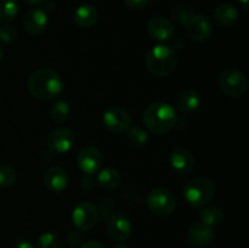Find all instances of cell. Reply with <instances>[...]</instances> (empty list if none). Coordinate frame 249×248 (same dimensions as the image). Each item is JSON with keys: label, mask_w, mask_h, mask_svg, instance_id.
Segmentation results:
<instances>
[{"label": "cell", "mask_w": 249, "mask_h": 248, "mask_svg": "<svg viewBox=\"0 0 249 248\" xmlns=\"http://www.w3.org/2000/svg\"><path fill=\"white\" fill-rule=\"evenodd\" d=\"M214 16H215L216 22L221 26H232L237 22L238 19V11L233 5L230 4H223L219 5L216 7L215 12H214Z\"/></svg>", "instance_id": "obj_21"}, {"label": "cell", "mask_w": 249, "mask_h": 248, "mask_svg": "<svg viewBox=\"0 0 249 248\" xmlns=\"http://www.w3.org/2000/svg\"><path fill=\"white\" fill-rule=\"evenodd\" d=\"M23 1L28 5H39L45 1V0H23Z\"/></svg>", "instance_id": "obj_35"}, {"label": "cell", "mask_w": 249, "mask_h": 248, "mask_svg": "<svg viewBox=\"0 0 249 248\" xmlns=\"http://www.w3.org/2000/svg\"><path fill=\"white\" fill-rule=\"evenodd\" d=\"M2 57H4V50H2V48L0 46V61L2 60Z\"/></svg>", "instance_id": "obj_38"}, {"label": "cell", "mask_w": 249, "mask_h": 248, "mask_svg": "<svg viewBox=\"0 0 249 248\" xmlns=\"http://www.w3.org/2000/svg\"><path fill=\"white\" fill-rule=\"evenodd\" d=\"M148 209L153 214L160 216H167L177 208V198L172 191L164 187H156L147 195Z\"/></svg>", "instance_id": "obj_5"}, {"label": "cell", "mask_w": 249, "mask_h": 248, "mask_svg": "<svg viewBox=\"0 0 249 248\" xmlns=\"http://www.w3.org/2000/svg\"><path fill=\"white\" fill-rule=\"evenodd\" d=\"M75 134L70 128H57L49 134L46 143L51 152L63 155L72 150L75 143Z\"/></svg>", "instance_id": "obj_8"}, {"label": "cell", "mask_w": 249, "mask_h": 248, "mask_svg": "<svg viewBox=\"0 0 249 248\" xmlns=\"http://www.w3.org/2000/svg\"><path fill=\"white\" fill-rule=\"evenodd\" d=\"M215 195V185L211 179L204 177H194L186 182L182 189L185 202L194 208H199L213 199Z\"/></svg>", "instance_id": "obj_4"}, {"label": "cell", "mask_w": 249, "mask_h": 248, "mask_svg": "<svg viewBox=\"0 0 249 248\" xmlns=\"http://www.w3.org/2000/svg\"><path fill=\"white\" fill-rule=\"evenodd\" d=\"M102 122L109 131L114 134L126 131L131 126V116L122 107H112L102 116Z\"/></svg>", "instance_id": "obj_9"}, {"label": "cell", "mask_w": 249, "mask_h": 248, "mask_svg": "<svg viewBox=\"0 0 249 248\" xmlns=\"http://www.w3.org/2000/svg\"><path fill=\"white\" fill-rule=\"evenodd\" d=\"M23 27L29 34H41L48 27V15L41 9L28 10L23 17Z\"/></svg>", "instance_id": "obj_16"}, {"label": "cell", "mask_w": 249, "mask_h": 248, "mask_svg": "<svg viewBox=\"0 0 249 248\" xmlns=\"http://www.w3.org/2000/svg\"><path fill=\"white\" fill-rule=\"evenodd\" d=\"M187 241L195 247H204L212 243L215 238V231L211 226L204 225L201 221L192 224L187 230Z\"/></svg>", "instance_id": "obj_11"}, {"label": "cell", "mask_w": 249, "mask_h": 248, "mask_svg": "<svg viewBox=\"0 0 249 248\" xmlns=\"http://www.w3.org/2000/svg\"><path fill=\"white\" fill-rule=\"evenodd\" d=\"M169 163L178 174H189L195 168V157L190 151L177 147L170 152Z\"/></svg>", "instance_id": "obj_15"}, {"label": "cell", "mask_w": 249, "mask_h": 248, "mask_svg": "<svg viewBox=\"0 0 249 248\" xmlns=\"http://www.w3.org/2000/svg\"><path fill=\"white\" fill-rule=\"evenodd\" d=\"M36 248H61V238L55 232H44L36 242Z\"/></svg>", "instance_id": "obj_27"}, {"label": "cell", "mask_w": 249, "mask_h": 248, "mask_svg": "<svg viewBox=\"0 0 249 248\" xmlns=\"http://www.w3.org/2000/svg\"><path fill=\"white\" fill-rule=\"evenodd\" d=\"M17 173L11 165L0 164V187H9L16 182Z\"/></svg>", "instance_id": "obj_26"}, {"label": "cell", "mask_w": 249, "mask_h": 248, "mask_svg": "<svg viewBox=\"0 0 249 248\" xmlns=\"http://www.w3.org/2000/svg\"><path fill=\"white\" fill-rule=\"evenodd\" d=\"M147 32L151 38L157 41H168L173 39L175 34V29L172 22L164 17H153L147 24Z\"/></svg>", "instance_id": "obj_14"}, {"label": "cell", "mask_w": 249, "mask_h": 248, "mask_svg": "<svg viewBox=\"0 0 249 248\" xmlns=\"http://www.w3.org/2000/svg\"><path fill=\"white\" fill-rule=\"evenodd\" d=\"M199 219H201V223H203L204 225L215 228V226L220 225L223 223L224 214L220 208L215 206H211L206 207V208L199 212Z\"/></svg>", "instance_id": "obj_22"}, {"label": "cell", "mask_w": 249, "mask_h": 248, "mask_svg": "<svg viewBox=\"0 0 249 248\" xmlns=\"http://www.w3.org/2000/svg\"><path fill=\"white\" fill-rule=\"evenodd\" d=\"M219 88L229 97H240L248 89L247 77L241 71L228 68L219 77Z\"/></svg>", "instance_id": "obj_6"}, {"label": "cell", "mask_w": 249, "mask_h": 248, "mask_svg": "<svg viewBox=\"0 0 249 248\" xmlns=\"http://www.w3.org/2000/svg\"><path fill=\"white\" fill-rule=\"evenodd\" d=\"M133 226L128 218L124 215H113L107 221V232L112 240L117 242H124L131 235Z\"/></svg>", "instance_id": "obj_13"}, {"label": "cell", "mask_w": 249, "mask_h": 248, "mask_svg": "<svg viewBox=\"0 0 249 248\" xmlns=\"http://www.w3.org/2000/svg\"><path fill=\"white\" fill-rule=\"evenodd\" d=\"M29 92L39 100H53L63 91V80L57 72L41 68L32 73L27 83Z\"/></svg>", "instance_id": "obj_1"}, {"label": "cell", "mask_w": 249, "mask_h": 248, "mask_svg": "<svg viewBox=\"0 0 249 248\" xmlns=\"http://www.w3.org/2000/svg\"><path fill=\"white\" fill-rule=\"evenodd\" d=\"M18 12V5L15 0H0V19L4 22L14 21Z\"/></svg>", "instance_id": "obj_24"}, {"label": "cell", "mask_w": 249, "mask_h": 248, "mask_svg": "<svg viewBox=\"0 0 249 248\" xmlns=\"http://www.w3.org/2000/svg\"><path fill=\"white\" fill-rule=\"evenodd\" d=\"M44 185L46 189L55 194L65 191L68 185V175L65 169L60 167H51L44 173Z\"/></svg>", "instance_id": "obj_17"}, {"label": "cell", "mask_w": 249, "mask_h": 248, "mask_svg": "<svg viewBox=\"0 0 249 248\" xmlns=\"http://www.w3.org/2000/svg\"><path fill=\"white\" fill-rule=\"evenodd\" d=\"M97 218H99V212L95 204L89 201L80 202L72 212V221L79 231H88L94 228Z\"/></svg>", "instance_id": "obj_7"}, {"label": "cell", "mask_w": 249, "mask_h": 248, "mask_svg": "<svg viewBox=\"0 0 249 248\" xmlns=\"http://www.w3.org/2000/svg\"><path fill=\"white\" fill-rule=\"evenodd\" d=\"M122 181L121 173L113 168H105L97 172L96 182L100 187L105 190L116 189Z\"/></svg>", "instance_id": "obj_20"}, {"label": "cell", "mask_w": 249, "mask_h": 248, "mask_svg": "<svg viewBox=\"0 0 249 248\" xmlns=\"http://www.w3.org/2000/svg\"><path fill=\"white\" fill-rule=\"evenodd\" d=\"M68 245L70 246H78L82 242V233L79 230H73L71 231L70 235L67 237Z\"/></svg>", "instance_id": "obj_31"}, {"label": "cell", "mask_w": 249, "mask_h": 248, "mask_svg": "<svg viewBox=\"0 0 249 248\" xmlns=\"http://www.w3.org/2000/svg\"><path fill=\"white\" fill-rule=\"evenodd\" d=\"M78 165L80 170L88 175H92L100 170L102 165V153L94 146H87L78 153Z\"/></svg>", "instance_id": "obj_10"}, {"label": "cell", "mask_w": 249, "mask_h": 248, "mask_svg": "<svg viewBox=\"0 0 249 248\" xmlns=\"http://www.w3.org/2000/svg\"><path fill=\"white\" fill-rule=\"evenodd\" d=\"M80 248H105V246L97 241H88Z\"/></svg>", "instance_id": "obj_34"}, {"label": "cell", "mask_w": 249, "mask_h": 248, "mask_svg": "<svg viewBox=\"0 0 249 248\" xmlns=\"http://www.w3.org/2000/svg\"><path fill=\"white\" fill-rule=\"evenodd\" d=\"M73 19L77 26L82 27V28H90L99 19V12L94 5L83 4L75 9L74 14H73Z\"/></svg>", "instance_id": "obj_18"}, {"label": "cell", "mask_w": 249, "mask_h": 248, "mask_svg": "<svg viewBox=\"0 0 249 248\" xmlns=\"http://www.w3.org/2000/svg\"><path fill=\"white\" fill-rule=\"evenodd\" d=\"M128 140L129 142L133 143L134 146H145L148 141V134L145 129L140 128V126H130L128 129Z\"/></svg>", "instance_id": "obj_25"}, {"label": "cell", "mask_w": 249, "mask_h": 248, "mask_svg": "<svg viewBox=\"0 0 249 248\" xmlns=\"http://www.w3.org/2000/svg\"><path fill=\"white\" fill-rule=\"evenodd\" d=\"M95 182L96 181L92 179L91 175L85 174V177H83L82 179H80V187H82L83 190H85V191H90V190L95 186Z\"/></svg>", "instance_id": "obj_32"}, {"label": "cell", "mask_w": 249, "mask_h": 248, "mask_svg": "<svg viewBox=\"0 0 249 248\" xmlns=\"http://www.w3.org/2000/svg\"><path fill=\"white\" fill-rule=\"evenodd\" d=\"M12 248H34V246L32 245L29 241L21 240V241H17V242L12 246Z\"/></svg>", "instance_id": "obj_33"}, {"label": "cell", "mask_w": 249, "mask_h": 248, "mask_svg": "<svg viewBox=\"0 0 249 248\" xmlns=\"http://www.w3.org/2000/svg\"><path fill=\"white\" fill-rule=\"evenodd\" d=\"M146 128L153 134H167L177 125L178 114L174 107L165 102H155L146 107L142 114Z\"/></svg>", "instance_id": "obj_2"}, {"label": "cell", "mask_w": 249, "mask_h": 248, "mask_svg": "<svg viewBox=\"0 0 249 248\" xmlns=\"http://www.w3.org/2000/svg\"><path fill=\"white\" fill-rule=\"evenodd\" d=\"M124 1H125V4L128 5L130 9L140 10L147 6L151 2V0H124Z\"/></svg>", "instance_id": "obj_30"}, {"label": "cell", "mask_w": 249, "mask_h": 248, "mask_svg": "<svg viewBox=\"0 0 249 248\" xmlns=\"http://www.w3.org/2000/svg\"><path fill=\"white\" fill-rule=\"evenodd\" d=\"M178 65V56L174 48L169 45H156L146 56V67L148 72L158 78L172 74Z\"/></svg>", "instance_id": "obj_3"}, {"label": "cell", "mask_w": 249, "mask_h": 248, "mask_svg": "<svg viewBox=\"0 0 249 248\" xmlns=\"http://www.w3.org/2000/svg\"><path fill=\"white\" fill-rule=\"evenodd\" d=\"M114 248H129V247L126 245H124V243H118V245L114 246Z\"/></svg>", "instance_id": "obj_37"}, {"label": "cell", "mask_w": 249, "mask_h": 248, "mask_svg": "<svg viewBox=\"0 0 249 248\" xmlns=\"http://www.w3.org/2000/svg\"><path fill=\"white\" fill-rule=\"evenodd\" d=\"M240 1V5L242 6V9L245 11H248V0H238Z\"/></svg>", "instance_id": "obj_36"}, {"label": "cell", "mask_w": 249, "mask_h": 248, "mask_svg": "<svg viewBox=\"0 0 249 248\" xmlns=\"http://www.w3.org/2000/svg\"><path fill=\"white\" fill-rule=\"evenodd\" d=\"M175 18L178 19L179 23L186 24L187 21L191 18V12H190L187 9H185V7H179L178 11L175 12Z\"/></svg>", "instance_id": "obj_29"}, {"label": "cell", "mask_w": 249, "mask_h": 248, "mask_svg": "<svg viewBox=\"0 0 249 248\" xmlns=\"http://www.w3.org/2000/svg\"><path fill=\"white\" fill-rule=\"evenodd\" d=\"M201 105V95L196 90L187 89L179 94L177 99V106L184 113L196 111Z\"/></svg>", "instance_id": "obj_19"}, {"label": "cell", "mask_w": 249, "mask_h": 248, "mask_svg": "<svg viewBox=\"0 0 249 248\" xmlns=\"http://www.w3.org/2000/svg\"><path fill=\"white\" fill-rule=\"evenodd\" d=\"M71 108L68 102L66 101H57L50 107L49 109V116L50 119L55 123H63L65 121H67V118L70 117Z\"/></svg>", "instance_id": "obj_23"}, {"label": "cell", "mask_w": 249, "mask_h": 248, "mask_svg": "<svg viewBox=\"0 0 249 248\" xmlns=\"http://www.w3.org/2000/svg\"><path fill=\"white\" fill-rule=\"evenodd\" d=\"M17 38V29L11 24L0 27V40L4 43H11Z\"/></svg>", "instance_id": "obj_28"}, {"label": "cell", "mask_w": 249, "mask_h": 248, "mask_svg": "<svg viewBox=\"0 0 249 248\" xmlns=\"http://www.w3.org/2000/svg\"><path fill=\"white\" fill-rule=\"evenodd\" d=\"M185 26H186L189 36L195 41L207 40L212 35V31H213L211 21L202 15L191 16V18L187 21Z\"/></svg>", "instance_id": "obj_12"}]
</instances>
